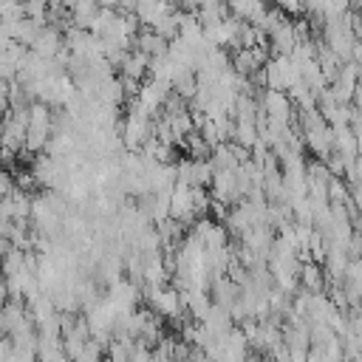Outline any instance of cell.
Segmentation results:
<instances>
[{
    "label": "cell",
    "instance_id": "cell-17",
    "mask_svg": "<svg viewBox=\"0 0 362 362\" xmlns=\"http://www.w3.org/2000/svg\"><path fill=\"white\" fill-rule=\"evenodd\" d=\"M215 167L209 158H192V187H212Z\"/></svg>",
    "mask_w": 362,
    "mask_h": 362
},
{
    "label": "cell",
    "instance_id": "cell-23",
    "mask_svg": "<svg viewBox=\"0 0 362 362\" xmlns=\"http://www.w3.org/2000/svg\"><path fill=\"white\" fill-rule=\"evenodd\" d=\"M288 354H291V362H308L311 348H288Z\"/></svg>",
    "mask_w": 362,
    "mask_h": 362
},
{
    "label": "cell",
    "instance_id": "cell-7",
    "mask_svg": "<svg viewBox=\"0 0 362 362\" xmlns=\"http://www.w3.org/2000/svg\"><path fill=\"white\" fill-rule=\"evenodd\" d=\"M238 300H240V286H238L235 280H229V274L212 277V303H215V305L232 308Z\"/></svg>",
    "mask_w": 362,
    "mask_h": 362
},
{
    "label": "cell",
    "instance_id": "cell-20",
    "mask_svg": "<svg viewBox=\"0 0 362 362\" xmlns=\"http://www.w3.org/2000/svg\"><path fill=\"white\" fill-rule=\"evenodd\" d=\"M328 201L331 204H348L351 201V187H348V178H331L328 181Z\"/></svg>",
    "mask_w": 362,
    "mask_h": 362
},
{
    "label": "cell",
    "instance_id": "cell-12",
    "mask_svg": "<svg viewBox=\"0 0 362 362\" xmlns=\"http://www.w3.org/2000/svg\"><path fill=\"white\" fill-rule=\"evenodd\" d=\"M269 42H272V54H274V57H277V54H291L294 45H297L294 23H283V25L269 37Z\"/></svg>",
    "mask_w": 362,
    "mask_h": 362
},
{
    "label": "cell",
    "instance_id": "cell-26",
    "mask_svg": "<svg viewBox=\"0 0 362 362\" xmlns=\"http://www.w3.org/2000/svg\"><path fill=\"white\" fill-rule=\"evenodd\" d=\"M167 3H173V6H175V3H187V0H167Z\"/></svg>",
    "mask_w": 362,
    "mask_h": 362
},
{
    "label": "cell",
    "instance_id": "cell-24",
    "mask_svg": "<svg viewBox=\"0 0 362 362\" xmlns=\"http://www.w3.org/2000/svg\"><path fill=\"white\" fill-rule=\"evenodd\" d=\"M351 59L362 65V40H356V42H354V48H351Z\"/></svg>",
    "mask_w": 362,
    "mask_h": 362
},
{
    "label": "cell",
    "instance_id": "cell-16",
    "mask_svg": "<svg viewBox=\"0 0 362 362\" xmlns=\"http://www.w3.org/2000/svg\"><path fill=\"white\" fill-rule=\"evenodd\" d=\"M232 68H235L240 76H252L260 65H257L252 48H235V54H232Z\"/></svg>",
    "mask_w": 362,
    "mask_h": 362
},
{
    "label": "cell",
    "instance_id": "cell-5",
    "mask_svg": "<svg viewBox=\"0 0 362 362\" xmlns=\"http://www.w3.org/2000/svg\"><path fill=\"white\" fill-rule=\"evenodd\" d=\"M334 130V150L345 158V161H356L359 158V139L354 133L351 124H337L331 127Z\"/></svg>",
    "mask_w": 362,
    "mask_h": 362
},
{
    "label": "cell",
    "instance_id": "cell-21",
    "mask_svg": "<svg viewBox=\"0 0 362 362\" xmlns=\"http://www.w3.org/2000/svg\"><path fill=\"white\" fill-rule=\"evenodd\" d=\"M192 204H195V212H198V218L209 212V206H212V198H209L206 187H192Z\"/></svg>",
    "mask_w": 362,
    "mask_h": 362
},
{
    "label": "cell",
    "instance_id": "cell-10",
    "mask_svg": "<svg viewBox=\"0 0 362 362\" xmlns=\"http://www.w3.org/2000/svg\"><path fill=\"white\" fill-rule=\"evenodd\" d=\"M133 42H136L139 51H144V54H150V57H167V54H170V40H164V37L156 34L153 28L139 31V37H136Z\"/></svg>",
    "mask_w": 362,
    "mask_h": 362
},
{
    "label": "cell",
    "instance_id": "cell-6",
    "mask_svg": "<svg viewBox=\"0 0 362 362\" xmlns=\"http://www.w3.org/2000/svg\"><path fill=\"white\" fill-rule=\"evenodd\" d=\"M62 45H65L62 31H59L57 25H45V28H42V34L34 40L31 51H34V54H40V57H45V59H54V57L59 54V48H62Z\"/></svg>",
    "mask_w": 362,
    "mask_h": 362
},
{
    "label": "cell",
    "instance_id": "cell-11",
    "mask_svg": "<svg viewBox=\"0 0 362 362\" xmlns=\"http://www.w3.org/2000/svg\"><path fill=\"white\" fill-rule=\"evenodd\" d=\"M150 62H153V57L136 48V51H130L127 59L122 62V76H124V79H136V82H141L144 74L150 71Z\"/></svg>",
    "mask_w": 362,
    "mask_h": 362
},
{
    "label": "cell",
    "instance_id": "cell-2",
    "mask_svg": "<svg viewBox=\"0 0 362 362\" xmlns=\"http://www.w3.org/2000/svg\"><path fill=\"white\" fill-rule=\"evenodd\" d=\"M170 218L181 221L184 226L195 223V218H198L195 204H192V187L184 181H175V187L170 192Z\"/></svg>",
    "mask_w": 362,
    "mask_h": 362
},
{
    "label": "cell",
    "instance_id": "cell-15",
    "mask_svg": "<svg viewBox=\"0 0 362 362\" xmlns=\"http://www.w3.org/2000/svg\"><path fill=\"white\" fill-rule=\"evenodd\" d=\"M209 161H212L215 170H238V167H240V161H238V156L232 153V144H229V141L218 144V147L212 150Z\"/></svg>",
    "mask_w": 362,
    "mask_h": 362
},
{
    "label": "cell",
    "instance_id": "cell-22",
    "mask_svg": "<svg viewBox=\"0 0 362 362\" xmlns=\"http://www.w3.org/2000/svg\"><path fill=\"white\" fill-rule=\"evenodd\" d=\"M277 6H280L283 11H291V14L303 11V0H277Z\"/></svg>",
    "mask_w": 362,
    "mask_h": 362
},
{
    "label": "cell",
    "instance_id": "cell-13",
    "mask_svg": "<svg viewBox=\"0 0 362 362\" xmlns=\"http://www.w3.org/2000/svg\"><path fill=\"white\" fill-rule=\"evenodd\" d=\"M96 96H99V102L102 105H113V107H119L122 102H124V96H127V88H124V82H122V76L119 79H105L102 85H99V90H96Z\"/></svg>",
    "mask_w": 362,
    "mask_h": 362
},
{
    "label": "cell",
    "instance_id": "cell-9",
    "mask_svg": "<svg viewBox=\"0 0 362 362\" xmlns=\"http://www.w3.org/2000/svg\"><path fill=\"white\" fill-rule=\"evenodd\" d=\"M136 14H139L141 25L153 28L161 17L173 14V3H167V0H141V3H139V8H136Z\"/></svg>",
    "mask_w": 362,
    "mask_h": 362
},
{
    "label": "cell",
    "instance_id": "cell-8",
    "mask_svg": "<svg viewBox=\"0 0 362 362\" xmlns=\"http://www.w3.org/2000/svg\"><path fill=\"white\" fill-rule=\"evenodd\" d=\"M300 286L305 291H311V294H325L328 291V274H325V269L320 263H314V260L305 263L303 272H300Z\"/></svg>",
    "mask_w": 362,
    "mask_h": 362
},
{
    "label": "cell",
    "instance_id": "cell-3",
    "mask_svg": "<svg viewBox=\"0 0 362 362\" xmlns=\"http://www.w3.org/2000/svg\"><path fill=\"white\" fill-rule=\"evenodd\" d=\"M212 198L223 201V204H238L243 201L240 187H238V170H215L212 178Z\"/></svg>",
    "mask_w": 362,
    "mask_h": 362
},
{
    "label": "cell",
    "instance_id": "cell-25",
    "mask_svg": "<svg viewBox=\"0 0 362 362\" xmlns=\"http://www.w3.org/2000/svg\"><path fill=\"white\" fill-rule=\"evenodd\" d=\"M354 107H356V110H362V82H359V88L354 90Z\"/></svg>",
    "mask_w": 362,
    "mask_h": 362
},
{
    "label": "cell",
    "instance_id": "cell-14",
    "mask_svg": "<svg viewBox=\"0 0 362 362\" xmlns=\"http://www.w3.org/2000/svg\"><path fill=\"white\" fill-rule=\"evenodd\" d=\"M232 141H238L240 147L252 150V147L260 141V130H257V122H235V133H232Z\"/></svg>",
    "mask_w": 362,
    "mask_h": 362
},
{
    "label": "cell",
    "instance_id": "cell-1",
    "mask_svg": "<svg viewBox=\"0 0 362 362\" xmlns=\"http://www.w3.org/2000/svg\"><path fill=\"white\" fill-rule=\"evenodd\" d=\"M260 105L263 110L269 113V119L274 122H286L291 124L297 119V110H294V102L286 90H272V88H263V96H260Z\"/></svg>",
    "mask_w": 362,
    "mask_h": 362
},
{
    "label": "cell",
    "instance_id": "cell-19",
    "mask_svg": "<svg viewBox=\"0 0 362 362\" xmlns=\"http://www.w3.org/2000/svg\"><path fill=\"white\" fill-rule=\"evenodd\" d=\"M184 150L189 153V158H209V156H212V147H209V141L201 136V130H192V133L187 136Z\"/></svg>",
    "mask_w": 362,
    "mask_h": 362
},
{
    "label": "cell",
    "instance_id": "cell-4",
    "mask_svg": "<svg viewBox=\"0 0 362 362\" xmlns=\"http://www.w3.org/2000/svg\"><path fill=\"white\" fill-rule=\"evenodd\" d=\"M303 141H305V147H308L317 158H325V156L334 150V130H331L328 122H322V124H317V127L303 130Z\"/></svg>",
    "mask_w": 362,
    "mask_h": 362
},
{
    "label": "cell",
    "instance_id": "cell-18",
    "mask_svg": "<svg viewBox=\"0 0 362 362\" xmlns=\"http://www.w3.org/2000/svg\"><path fill=\"white\" fill-rule=\"evenodd\" d=\"M153 31L156 34H161L164 40H175V37H181V17H178V11H173V14H167V17H161L156 25H153Z\"/></svg>",
    "mask_w": 362,
    "mask_h": 362
}]
</instances>
